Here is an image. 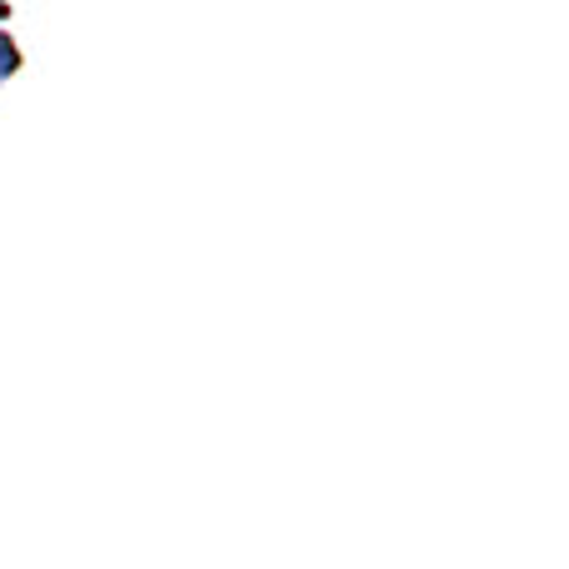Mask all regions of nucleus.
Instances as JSON below:
<instances>
[{
    "label": "nucleus",
    "mask_w": 569,
    "mask_h": 569,
    "mask_svg": "<svg viewBox=\"0 0 569 569\" xmlns=\"http://www.w3.org/2000/svg\"><path fill=\"white\" fill-rule=\"evenodd\" d=\"M10 70H16V50H10V40L0 36V80H6Z\"/></svg>",
    "instance_id": "nucleus-1"
}]
</instances>
